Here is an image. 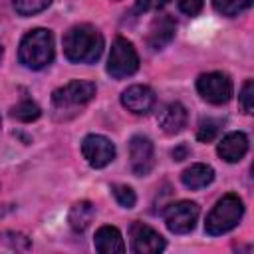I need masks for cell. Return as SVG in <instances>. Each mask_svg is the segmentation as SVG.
Returning a JSON list of instances; mask_svg holds the SVG:
<instances>
[{"label": "cell", "mask_w": 254, "mask_h": 254, "mask_svg": "<svg viewBox=\"0 0 254 254\" xmlns=\"http://www.w3.org/2000/svg\"><path fill=\"white\" fill-rule=\"evenodd\" d=\"M64 56L73 64H93L103 54V36L91 24L71 26L64 34Z\"/></svg>", "instance_id": "1"}, {"label": "cell", "mask_w": 254, "mask_h": 254, "mask_svg": "<svg viewBox=\"0 0 254 254\" xmlns=\"http://www.w3.org/2000/svg\"><path fill=\"white\" fill-rule=\"evenodd\" d=\"M95 97V83L89 79H71L52 93V109L56 119H69L79 113Z\"/></svg>", "instance_id": "2"}, {"label": "cell", "mask_w": 254, "mask_h": 254, "mask_svg": "<svg viewBox=\"0 0 254 254\" xmlns=\"http://www.w3.org/2000/svg\"><path fill=\"white\" fill-rule=\"evenodd\" d=\"M54 34L46 28L30 30L18 48V60L28 69H44L54 62Z\"/></svg>", "instance_id": "3"}, {"label": "cell", "mask_w": 254, "mask_h": 254, "mask_svg": "<svg viewBox=\"0 0 254 254\" xmlns=\"http://www.w3.org/2000/svg\"><path fill=\"white\" fill-rule=\"evenodd\" d=\"M242 214H244L242 198L234 192H228L222 198H218L212 210L208 212L204 230L210 236H220L224 232H230L232 228L238 226V222L242 220Z\"/></svg>", "instance_id": "4"}, {"label": "cell", "mask_w": 254, "mask_h": 254, "mask_svg": "<svg viewBox=\"0 0 254 254\" xmlns=\"http://www.w3.org/2000/svg\"><path fill=\"white\" fill-rule=\"evenodd\" d=\"M139 69V56L135 46L123 38L117 36L111 44V52H109V60H107V73L115 79L121 77H129Z\"/></svg>", "instance_id": "5"}, {"label": "cell", "mask_w": 254, "mask_h": 254, "mask_svg": "<svg viewBox=\"0 0 254 254\" xmlns=\"http://www.w3.org/2000/svg\"><path fill=\"white\" fill-rule=\"evenodd\" d=\"M198 214H200V208L192 200H179V202L169 204L163 210L165 224H167V228L173 234H187V232H190L194 228L196 220H198Z\"/></svg>", "instance_id": "6"}, {"label": "cell", "mask_w": 254, "mask_h": 254, "mask_svg": "<svg viewBox=\"0 0 254 254\" xmlns=\"http://www.w3.org/2000/svg\"><path fill=\"white\" fill-rule=\"evenodd\" d=\"M196 89L204 101L212 105H222L232 97V79L224 71H208L198 75Z\"/></svg>", "instance_id": "7"}, {"label": "cell", "mask_w": 254, "mask_h": 254, "mask_svg": "<svg viewBox=\"0 0 254 254\" xmlns=\"http://www.w3.org/2000/svg\"><path fill=\"white\" fill-rule=\"evenodd\" d=\"M129 163L135 177H147L155 167V147L149 137L133 135L129 141Z\"/></svg>", "instance_id": "8"}, {"label": "cell", "mask_w": 254, "mask_h": 254, "mask_svg": "<svg viewBox=\"0 0 254 254\" xmlns=\"http://www.w3.org/2000/svg\"><path fill=\"white\" fill-rule=\"evenodd\" d=\"M81 153H83V159L89 163V167L103 169L115 159V145L107 137L91 133V135L83 137Z\"/></svg>", "instance_id": "9"}, {"label": "cell", "mask_w": 254, "mask_h": 254, "mask_svg": "<svg viewBox=\"0 0 254 254\" xmlns=\"http://www.w3.org/2000/svg\"><path fill=\"white\" fill-rule=\"evenodd\" d=\"M129 234H131V250L137 254H159L167 246L165 238L155 228L143 222H133Z\"/></svg>", "instance_id": "10"}, {"label": "cell", "mask_w": 254, "mask_h": 254, "mask_svg": "<svg viewBox=\"0 0 254 254\" xmlns=\"http://www.w3.org/2000/svg\"><path fill=\"white\" fill-rule=\"evenodd\" d=\"M121 105L135 115H147L155 105V91L149 85H141V83L129 85L121 93Z\"/></svg>", "instance_id": "11"}, {"label": "cell", "mask_w": 254, "mask_h": 254, "mask_svg": "<svg viewBox=\"0 0 254 254\" xmlns=\"http://www.w3.org/2000/svg\"><path fill=\"white\" fill-rule=\"evenodd\" d=\"M175 30L177 24L169 14H161L153 20L151 28H149V36H147V44L151 50H163L167 44H171V40L175 38Z\"/></svg>", "instance_id": "12"}, {"label": "cell", "mask_w": 254, "mask_h": 254, "mask_svg": "<svg viewBox=\"0 0 254 254\" xmlns=\"http://www.w3.org/2000/svg\"><path fill=\"white\" fill-rule=\"evenodd\" d=\"M187 107L179 101H173L169 105L163 107V111L159 113V127L163 129L165 135H177L187 127Z\"/></svg>", "instance_id": "13"}, {"label": "cell", "mask_w": 254, "mask_h": 254, "mask_svg": "<svg viewBox=\"0 0 254 254\" xmlns=\"http://www.w3.org/2000/svg\"><path fill=\"white\" fill-rule=\"evenodd\" d=\"M248 151V137L242 131H232L228 135L222 137V141L218 143V157L224 159L226 163H238Z\"/></svg>", "instance_id": "14"}, {"label": "cell", "mask_w": 254, "mask_h": 254, "mask_svg": "<svg viewBox=\"0 0 254 254\" xmlns=\"http://www.w3.org/2000/svg\"><path fill=\"white\" fill-rule=\"evenodd\" d=\"M93 246L99 254H123L125 252V242H123V236H121L119 228L109 226V224L101 226L95 232Z\"/></svg>", "instance_id": "15"}, {"label": "cell", "mask_w": 254, "mask_h": 254, "mask_svg": "<svg viewBox=\"0 0 254 254\" xmlns=\"http://www.w3.org/2000/svg\"><path fill=\"white\" fill-rule=\"evenodd\" d=\"M181 181L190 190L204 189L214 181V169L210 165H204V163H194L181 173Z\"/></svg>", "instance_id": "16"}, {"label": "cell", "mask_w": 254, "mask_h": 254, "mask_svg": "<svg viewBox=\"0 0 254 254\" xmlns=\"http://www.w3.org/2000/svg\"><path fill=\"white\" fill-rule=\"evenodd\" d=\"M93 216H95V206L89 200H77L69 208L67 222H69V226H71L73 232H83L91 224Z\"/></svg>", "instance_id": "17"}, {"label": "cell", "mask_w": 254, "mask_h": 254, "mask_svg": "<svg viewBox=\"0 0 254 254\" xmlns=\"http://www.w3.org/2000/svg\"><path fill=\"white\" fill-rule=\"evenodd\" d=\"M40 115H42V109H40L34 101H30V99H24V101L16 103V105L10 109V117H14L16 121H22V123H32V121H36Z\"/></svg>", "instance_id": "18"}, {"label": "cell", "mask_w": 254, "mask_h": 254, "mask_svg": "<svg viewBox=\"0 0 254 254\" xmlns=\"http://www.w3.org/2000/svg\"><path fill=\"white\" fill-rule=\"evenodd\" d=\"M250 4H252V0H212L214 10L226 18H234V16L242 14L244 10L250 8Z\"/></svg>", "instance_id": "19"}, {"label": "cell", "mask_w": 254, "mask_h": 254, "mask_svg": "<svg viewBox=\"0 0 254 254\" xmlns=\"http://www.w3.org/2000/svg\"><path fill=\"white\" fill-rule=\"evenodd\" d=\"M52 4V0H12V6L14 10L20 14V16H34V14H40L42 10H46L48 6Z\"/></svg>", "instance_id": "20"}, {"label": "cell", "mask_w": 254, "mask_h": 254, "mask_svg": "<svg viewBox=\"0 0 254 254\" xmlns=\"http://www.w3.org/2000/svg\"><path fill=\"white\" fill-rule=\"evenodd\" d=\"M218 129H220V121L218 119H212V117L200 119V123L196 127V139L202 141V143H210L218 135Z\"/></svg>", "instance_id": "21"}, {"label": "cell", "mask_w": 254, "mask_h": 254, "mask_svg": "<svg viewBox=\"0 0 254 254\" xmlns=\"http://www.w3.org/2000/svg\"><path fill=\"white\" fill-rule=\"evenodd\" d=\"M111 192L115 196V200L123 206V208H133L137 202V194L129 185H111Z\"/></svg>", "instance_id": "22"}, {"label": "cell", "mask_w": 254, "mask_h": 254, "mask_svg": "<svg viewBox=\"0 0 254 254\" xmlns=\"http://www.w3.org/2000/svg\"><path fill=\"white\" fill-rule=\"evenodd\" d=\"M0 242L10 246L12 250H28L30 248V238L22 232H14V230H6L0 234Z\"/></svg>", "instance_id": "23"}, {"label": "cell", "mask_w": 254, "mask_h": 254, "mask_svg": "<svg viewBox=\"0 0 254 254\" xmlns=\"http://www.w3.org/2000/svg\"><path fill=\"white\" fill-rule=\"evenodd\" d=\"M238 103H240V109L244 113H252V109H254V81L252 79L244 81L240 95H238Z\"/></svg>", "instance_id": "24"}, {"label": "cell", "mask_w": 254, "mask_h": 254, "mask_svg": "<svg viewBox=\"0 0 254 254\" xmlns=\"http://www.w3.org/2000/svg\"><path fill=\"white\" fill-rule=\"evenodd\" d=\"M177 4H179V10H181L183 14H187V16H196V14H200V10H202V6H204L202 0H177Z\"/></svg>", "instance_id": "25"}, {"label": "cell", "mask_w": 254, "mask_h": 254, "mask_svg": "<svg viewBox=\"0 0 254 254\" xmlns=\"http://www.w3.org/2000/svg\"><path fill=\"white\" fill-rule=\"evenodd\" d=\"M169 0H137L133 12L141 14V12H149V10H161Z\"/></svg>", "instance_id": "26"}, {"label": "cell", "mask_w": 254, "mask_h": 254, "mask_svg": "<svg viewBox=\"0 0 254 254\" xmlns=\"http://www.w3.org/2000/svg\"><path fill=\"white\" fill-rule=\"evenodd\" d=\"M189 153H190V151H189V147H187V145H179V147H175V149H173V153H171V155H173V159H175V161H183V159H187V157H189Z\"/></svg>", "instance_id": "27"}, {"label": "cell", "mask_w": 254, "mask_h": 254, "mask_svg": "<svg viewBox=\"0 0 254 254\" xmlns=\"http://www.w3.org/2000/svg\"><path fill=\"white\" fill-rule=\"evenodd\" d=\"M2 56H4V50H2V44H0V62H2Z\"/></svg>", "instance_id": "28"}, {"label": "cell", "mask_w": 254, "mask_h": 254, "mask_svg": "<svg viewBox=\"0 0 254 254\" xmlns=\"http://www.w3.org/2000/svg\"><path fill=\"white\" fill-rule=\"evenodd\" d=\"M111 2H119V0H111Z\"/></svg>", "instance_id": "29"}, {"label": "cell", "mask_w": 254, "mask_h": 254, "mask_svg": "<svg viewBox=\"0 0 254 254\" xmlns=\"http://www.w3.org/2000/svg\"><path fill=\"white\" fill-rule=\"evenodd\" d=\"M0 127H2V121H0Z\"/></svg>", "instance_id": "30"}]
</instances>
